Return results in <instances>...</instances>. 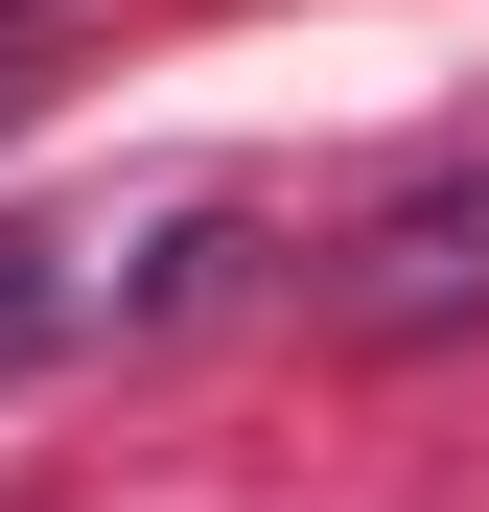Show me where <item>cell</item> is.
Listing matches in <instances>:
<instances>
[{
  "label": "cell",
  "instance_id": "2",
  "mask_svg": "<svg viewBox=\"0 0 489 512\" xmlns=\"http://www.w3.org/2000/svg\"><path fill=\"white\" fill-rule=\"evenodd\" d=\"M233 280H257V210H163V233H140V280H94V326H210Z\"/></svg>",
  "mask_w": 489,
  "mask_h": 512
},
{
  "label": "cell",
  "instance_id": "1",
  "mask_svg": "<svg viewBox=\"0 0 489 512\" xmlns=\"http://www.w3.org/2000/svg\"><path fill=\"white\" fill-rule=\"evenodd\" d=\"M303 326L326 350H443V326H489V140L420 163V187H373L350 233L303 256Z\"/></svg>",
  "mask_w": 489,
  "mask_h": 512
},
{
  "label": "cell",
  "instance_id": "3",
  "mask_svg": "<svg viewBox=\"0 0 489 512\" xmlns=\"http://www.w3.org/2000/svg\"><path fill=\"white\" fill-rule=\"evenodd\" d=\"M70 326H94V256H70V233H24V210H0V396H24V373L70 350Z\"/></svg>",
  "mask_w": 489,
  "mask_h": 512
},
{
  "label": "cell",
  "instance_id": "4",
  "mask_svg": "<svg viewBox=\"0 0 489 512\" xmlns=\"http://www.w3.org/2000/svg\"><path fill=\"white\" fill-rule=\"evenodd\" d=\"M0 117H24V70H0Z\"/></svg>",
  "mask_w": 489,
  "mask_h": 512
}]
</instances>
